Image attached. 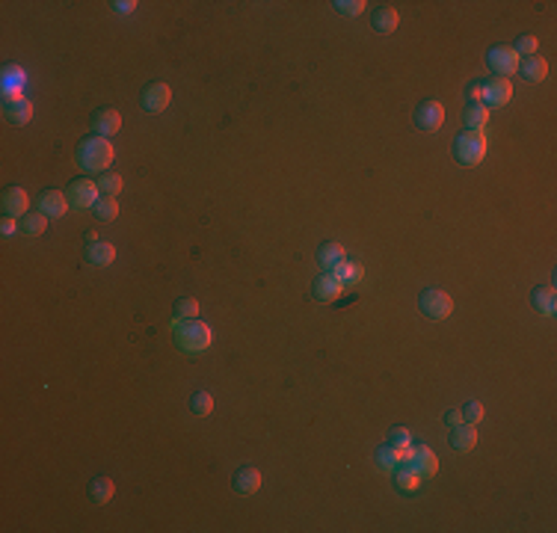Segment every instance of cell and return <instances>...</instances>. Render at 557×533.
Returning <instances> with one entry per match:
<instances>
[{
  "label": "cell",
  "mask_w": 557,
  "mask_h": 533,
  "mask_svg": "<svg viewBox=\"0 0 557 533\" xmlns=\"http://www.w3.org/2000/svg\"><path fill=\"white\" fill-rule=\"evenodd\" d=\"M113 145L107 137H98V133H92V137H83L77 142V166L83 172H107L110 163H113Z\"/></svg>",
  "instance_id": "cell-1"
},
{
  "label": "cell",
  "mask_w": 557,
  "mask_h": 533,
  "mask_svg": "<svg viewBox=\"0 0 557 533\" xmlns=\"http://www.w3.org/2000/svg\"><path fill=\"white\" fill-rule=\"evenodd\" d=\"M214 341V332L208 323L202 320H175V344L181 349H187V353H202V349H208Z\"/></svg>",
  "instance_id": "cell-2"
},
{
  "label": "cell",
  "mask_w": 557,
  "mask_h": 533,
  "mask_svg": "<svg viewBox=\"0 0 557 533\" xmlns=\"http://www.w3.org/2000/svg\"><path fill=\"white\" fill-rule=\"evenodd\" d=\"M453 157H457L463 166H478L486 157V133L463 128L457 133V140H453Z\"/></svg>",
  "instance_id": "cell-3"
},
{
  "label": "cell",
  "mask_w": 557,
  "mask_h": 533,
  "mask_svg": "<svg viewBox=\"0 0 557 533\" xmlns=\"http://www.w3.org/2000/svg\"><path fill=\"white\" fill-rule=\"evenodd\" d=\"M418 308H421V314H424L427 320H445V318H451V311H453V299L445 291H439V288H424V291H421V296H418Z\"/></svg>",
  "instance_id": "cell-4"
},
{
  "label": "cell",
  "mask_w": 557,
  "mask_h": 533,
  "mask_svg": "<svg viewBox=\"0 0 557 533\" xmlns=\"http://www.w3.org/2000/svg\"><path fill=\"white\" fill-rule=\"evenodd\" d=\"M65 196H69V205L72 208H80V211L95 208V202L101 198L98 184H95V181H89V178H75L72 184L65 187Z\"/></svg>",
  "instance_id": "cell-5"
},
{
  "label": "cell",
  "mask_w": 557,
  "mask_h": 533,
  "mask_svg": "<svg viewBox=\"0 0 557 533\" xmlns=\"http://www.w3.org/2000/svg\"><path fill=\"white\" fill-rule=\"evenodd\" d=\"M170 101H172V89H170V83H163V80L148 83V86L140 92V107L145 113H163L166 107H170Z\"/></svg>",
  "instance_id": "cell-6"
},
{
  "label": "cell",
  "mask_w": 557,
  "mask_h": 533,
  "mask_svg": "<svg viewBox=\"0 0 557 533\" xmlns=\"http://www.w3.org/2000/svg\"><path fill=\"white\" fill-rule=\"evenodd\" d=\"M519 60L522 57L507 45H498V47H492V51L486 54V62H489V69H492V74L507 77V80H510V74L519 72Z\"/></svg>",
  "instance_id": "cell-7"
},
{
  "label": "cell",
  "mask_w": 557,
  "mask_h": 533,
  "mask_svg": "<svg viewBox=\"0 0 557 533\" xmlns=\"http://www.w3.org/2000/svg\"><path fill=\"white\" fill-rule=\"evenodd\" d=\"M442 122H445V107L439 104L436 98H427V101L418 104V110H415V125H418L421 130L433 133V130L442 128Z\"/></svg>",
  "instance_id": "cell-8"
},
{
  "label": "cell",
  "mask_w": 557,
  "mask_h": 533,
  "mask_svg": "<svg viewBox=\"0 0 557 533\" xmlns=\"http://www.w3.org/2000/svg\"><path fill=\"white\" fill-rule=\"evenodd\" d=\"M510 95H513V83L507 80V77H489L486 83H483V107L489 110V107H504L510 101Z\"/></svg>",
  "instance_id": "cell-9"
},
{
  "label": "cell",
  "mask_w": 557,
  "mask_h": 533,
  "mask_svg": "<svg viewBox=\"0 0 557 533\" xmlns=\"http://www.w3.org/2000/svg\"><path fill=\"white\" fill-rule=\"evenodd\" d=\"M89 125H92V130L98 133V137H113V133H119V128H122V116L113 107H98L89 116Z\"/></svg>",
  "instance_id": "cell-10"
},
{
  "label": "cell",
  "mask_w": 557,
  "mask_h": 533,
  "mask_svg": "<svg viewBox=\"0 0 557 533\" xmlns=\"http://www.w3.org/2000/svg\"><path fill=\"white\" fill-rule=\"evenodd\" d=\"M341 291H344V285H341V281L335 279L329 270L320 273V276L311 281V296L317 299V303H335V299L341 296Z\"/></svg>",
  "instance_id": "cell-11"
},
{
  "label": "cell",
  "mask_w": 557,
  "mask_h": 533,
  "mask_svg": "<svg viewBox=\"0 0 557 533\" xmlns=\"http://www.w3.org/2000/svg\"><path fill=\"white\" fill-rule=\"evenodd\" d=\"M231 489L238 495H255L261 489V471L255 465H243V469L231 474Z\"/></svg>",
  "instance_id": "cell-12"
},
{
  "label": "cell",
  "mask_w": 557,
  "mask_h": 533,
  "mask_svg": "<svg viewBox=\"0 0 557 533\" xmlns=\"http://www.w3.org/2000/svg\"><path fill=\"white\" fill-rule=\"evenodd\" d=\"M409 469L412 471H418L421 477H433L436 471H439V459H436V454L430 451L427 444H415L412 447V456H409Z\"/></svg>",
  "instance_id": "cell-13"
},
{
  "label": "cell",
  "mask_w": 557,
  "mask_h": 533,
  "mask_svg": "<svg viewBox=\"0 0 557 533\" xmlns=\"http://www.w3.org/2000/svg\"><path fill=\"white\" fill-rule=\"evenodd\" d=\"M0 205H4V213L6 216H15V220H21L30 208V198L21 187H6L4 196H0Z\"/></svg>",
  "instance_id": "cell-14"
},
{
  "label": "cell",
  "mask_w": 557,
  "mask_h": 533,
  "mask_svg": "<svg viewBox=\"0 0 557 533\" xmlns=\"http://www.w3.org/2000/svg\"><path fill=\"white\" fill-rule=\"evenodd\" d=\"M4 113L12 125H27L33 119V104L27 101L24 95H6L4 101Z\"/></svg>",
  "instance_id": "cell-15"
},
{
  "label": "cell",
  "mask_w": 557,
  "mask_h": 533,
  "mask_svg": "<svg viewBox=\"0 0 557 533\" xmlns=\"http://www.w3.org/2000/svg\"><path fill=\"white\" fill-rule=\"evenodd\" d=\"M65 208H69V196L62 190H45L39 196V213H45L48 220H54V216H62Z\"/></svg>",
  "instance_id": "cell-16"
},
{
  "label": "cell",
  "mask_w": 557,
  "mask_h": 533,
  "mask_svg": "<svg viewBox=\"0 0 557 533\" xmlns=\"http://www.w3.org/2000/svg\"><path fill=\"white\" fill-rule=\"evenodd\" d=\"M478 444V430H475V424H460V427H453L451 430V447L457 454H468L471 447Z\"/></svg>",
  "instance_id": "cell-17"
},
{
  "label": "cell",
  "mask_w": 557,
  "mask_h": 533,
  "mask_svg": "<svg viewBox=\"0 0 557 533\" xmlns=\"http://www.w3.org/2000/svg\"><path fill=\"white\" fill-rule=\"evenodd\" d=\"M519 74L525 77V80H531V83L546 80V77H548V62H546L543 57H539V54L522 57V60H519Z\"/></svg>",
  "instance_id": "cell-18"
},
{
  "label": "cell",
  "mask_w": 557,
  "mask_h": 533,
  "mask_svg": "<svg viewBox=\"0 0 557 533\" xmlns=\"http://www.w3.org/2000/svg\"><path fill=\"white\" fill-rule=\"evenodd\" d=\"M400 24V12L395 6H380L374 9V18H370V27H374L377 33H382V36H388V33H395Z\"/></svg>",
  "instance_id": "cell-19"
},
{
  "label": "cell",
  "mask_w": 557,
  "mask_h": 533,
  "mask_svg": "<svg viewBox=\"0 0 557 533\" xmlns=\"http://www.w3.org/2000/svg\"><path fill=\"white\" fill-rule=\"evenodd\" d=\"M83 255H87V261L92 266H110L116 261V246L104 243V240H95V243L87 246V252H83Z\"/></svg>",
  "instance_id": "cell-20"
},
{
  "label": "cell",
  "mask_w": 557,
  "mask_h": 533,
  "mask_svg": "<svg viewBox=\"0 0 557 533\" xmlns=\"http://www.w3.org/2000/svg\"><path fill=\"white\" fill-rule=\"evenodd\" d=\"M329 273H332L335 279H338L344 288H347V285H356V281H362V276H365L362 264H356V261H338Z\"/></svg>",
  "instance_id": "cell-21"
},
{
  "label": "cell",
  "mask_w": 557,
  "mask_h": 533,
  "mask_svg": "<svg viewBox=\"0 0 557 533\" xmlns=\"http://www.w3.org/2000/svg\"><path fill=\"white\" fill-rule=\"evenodd\" d=\"M113 495H116V483L110 480V477H95V480H89V501L92 504H107V501H113Z\"/></svg>",
  "instance_id": "cell-22"
},
{
  "label": "cell",
  "mask_w": 557,
  "mask_h": 533,
  "mask_svg": "<svg viewBox=\"0 0 557 533\" xmlns=\"http://www.w3.org/2000/svg\"><path fill=\"white\" fill-rule=\"evenodd\" d=\"M531 303H534V308H536L539 314H546V318H554V311H557V293H554V288H534Z\"/></svg>",
  "instance_id": "cell-23"
},
{
  "label": "cell",
  "mask_w": 557,
  "mask_h": 533,
  "mask_svg": "<svg viewBox=\"0 0 557 533\" xmlns=\"http://www.w3.org/2000/svg\"><path fill=\"white\" fill-rule=\"evenodd\" d=\"M486 122H489V110L480 101H468L465 110H463V125L471 128V130H483Z\"/></svg>",
  "instance_id": "cell-24"
},
{
  "label": "cell",
  "mask_w": 557,
  "mask_h": 533,
  "mask_svg": "<svg viewBox=\"0 0 557 533\" xmlns=\"http://www.w3.org/2000/svg\"><path fill=\"white\" fill-rule=\"evenodd\" d=\"M421 483H424V477H421L418 471H412L409 465H397L395 469V486L400 492H418Z\"/></svg>",
  "instance_id": "cell-25"
},
{
  "label": "cell",
  "mask_w": 557,
  "mask_h": 533,
  "mask_svg": "<svg viewBox=\"0 0 557 533\" xmlns=\"http://www.w3.org/2000/svg\"><path fill=\"white\" fill-rule=\"evenodd\" d=\"M45 228H48L45 213H24L18 220V231L24 237H39V235H45Z\"/></svg>",
  "instance_id": "cell-26"
},
{
  "label": "cell",
  "mask_w": 557,
  "mask_h": 533,
  "mask_svg": "<svg viewBox=\"0 0 557 533\" xmlns=\"http://www.w3.org/2000/svg\"><path fill=\"white\" fill-rule=\"evenodd\" d=\"M338 261H344V246L341 243H332V240H326V243H320L317 246V264L320 266H332L338 264Z\"/></svg>",
  "instance_id": "cell-27"
},
{
  "label": "cell",
  "mask_w": 557,
  "mask_h": 533,
  "mask_svg": "<svg viewBox=\"0 0 557 533\" xmlns=\"http://www.w3.org/2000/svg\"><path fill=\"white\" fill-rule=\"evenodd\" d=\"M24 69L18 65H6L4 69V80H0V86H4V95H21V86H24Z\"/></svg>",
  "instance_id": "cell-28"
},
{
  "label": "cell",
  "mask_w": 557,
  "mask_h": 533,
  "mask_svg": "<svg viewBox=\"0 0 557 533\" xmlns=\"http://www.w3.org/2000/svg\"><path fill=\"white\" fill-rule=\"evenodd\" d=\"M92 213H95V220L110 223V220H116V216H119V202H116L113 196H101L98 202H95V208H92Z\"/></svg>",
  "instance_id": "cell-29"
},
{
  "label": "cell",
  "mask_w": 557,
  "mask_h": 533,
  "mask_svg": "<svg viewBox=\"0 0 557 533\" xmlns=\"http://www.w3.org/2000/svg\"><path fill=\"white\" fill-rule=\"evenodd\" d=\"M95 184H98V193L101 196H113L116 198V196L122 193V175L119 172H101Z\"/></svg>",
  "instance_id": "cell-30"
},
{
  "label": "cell",
  "mask_w": 557,
  "mask_h": 533,
  "mask_svg": "<svg viewBox=\"0 0 557 533\" xmlns=\"http://www.w3.org/2000/svg\"><path fill=\"white\" fill-rule=\"evenodd\" d=\"M190 412L199 415V418H208V415L214 412V397H211L205 388L193 391V397H190Z\"/></svg>",
  "instance_id": "cell-31"
},
{
  "label": "cell",
  "mask_w": 557,
  "mask_h": 533,
  "mask_svg": "<svg viewBox=\"0 0 557 533\" xmlns=\"http://www.w3.org/2000/svg\"><path fill=\"white\" fill-rule=\"evenodd\" d=\"M172 314H175V320H193L199 314V303L193 296H178L172 305Z\"/></svg>",
  "instance_id": "cell-32"
},
{
  "label": "cell",
  "mask_w": 557,
  "mask_h": 533,
  "mask_svg": "<svg viewBox=\"0 0 557 533\" xmlns=\"http://www.w3.org/2000/svg\"><path fill=\"white\" fill-rule=\"evenodd\" d=\"M374 459H377V465L380 469H385V471H395L397 465H400V456H397V447H392V444H382V447H377V454H374Z\"/></svg>",
  "instance_id": "cell-33"
},
{
  "label": "cell",
  "mask_w": 557,
  "mask_h": 533,
  "mask_svg": "<svg viewBox=\"0 0 557 533\" xmlns=\"http://www.w3.org/2000/svg\"><path fill=\"white\" fill-rule=\"evenodd\" d=\"M460 412H463V421H465V424H480V421H483V415H486L480 400H468V403H465Z\"/></svg>",
  "instance_id": "cell-34"
},
{
  "label": "cell",
  "mask_w": 557,
  "mask_h": 533,
  "mask_svg": "<svg viewBox=\"0 0 557 533\" xmlns=\"http://www.w3.org/2000/svg\"><path fill=\"white\" fill-rule=\"evenodd\" d=\"M388 444L397 447V451H400V447H409L412 444L409 430L407 427H392V430H388Z\"/></svg>",
  "instance_id": "cell-35"
},
{
  "label": "cell",
  "mask_w": 557,
  "mask_h": 533,
  "mask_svg": "<svg viewBox=\"0 0 557 533\" xmlns=\"http://www.w3.org/2000/svg\"><path fill=\"white\" fill-rule=\"evenodd\" d=\"M513 51H516L519 57H531V54H536V39L531 36V33H525V36H519V39H516Z\"/></svg>",
  "instance_id": "cell-36"
},
{
  "label": "cell",
  "mask_w": 557,
  "mask_h": 533,
  "mask_svg": "<svg viewBox=\"0 0 557 533\" xmlns=\"http://www.w3.org/2000/svg\"><path fill=\"white\" fill-rule=\"evenodd\" d=\"M335 9H338L341 15H359L368 4H365V0H335V4H332Z\"/></svg>",
  "instance_id": "cell-37"
},
{
  "label": "cell",
  "mask_w": 557,
  "mask_h": 533,
  "mask_svg": "<svg viewBox=\"0 0 557 533\" xmlns=\"http://www.w3.org/2000/svg\"><path fill=\"white\" fill-rule=\"evenodd\" d=\"M15 231H18V223H15V216H6V220L0 223V235L9 237V235H15Z\"/></svg>",
  "instance_id": "cell-38"
},
{
  "label": "cell",
  "mask_w": 557,
  "mask_h": 533,
  "mask_svg": "<svg viewBox=\"0 0 557 533\" xmlns=\"http://www.w3.org/2000/svg\"><path fill=\"white\" fill-rule=\"evenodd\" d=\"M468 98H471V101H483V83H471V86H468Z\"/></svg>",
  "instance_id": "cell-39"
},
{
  "label": "cell",
  "mask_w": 557,
  "mask_h": 533,
  "mask_svg": "<svg viewBox=\"0 0 557 533\" xmlns=\"http://www.w3.org/2000/svg\"><path fill=\"white\" fill-rule=\"evenodd\" d=\"M445 424H448L451 430L460 427V424H463V412H448V415H445Z\"/></svg>",
  "instance_id": "cell-40"
},
{
  "label": "cell",
  "mask_w": 557,
  "mask_h": 533,
  "mask_svg": "<svg viewBox=\"0 0 557 533\" xmlns=\"http://www.w3.org/2000/svg\"><path fill=\"white\" fill-rule=\"evenodd\" d=\"M133 6H137L133 0H116V4H113V9H116V12H131Z\"/></svg>",
  "instance_id": "cell-41"
}]
</instances>
